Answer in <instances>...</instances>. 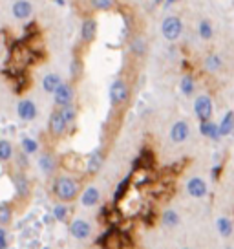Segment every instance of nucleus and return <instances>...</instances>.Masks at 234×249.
I'll return each instance as SVG.
<instances>
[{"label": "nucleus", "instance_id": "nucleus-5", "mask_svg": "<svg viewBox=\"0 0 234 249\" xmlns=\"http://www.w3.org/2000/svg\"><path fill=\"white\" fill-rule=\"evenodd\" d=\"M194 114L201 121H211L212 119V99L209 95H200L194 101Z\"/></svg>", "mask_w": 234, "mask_h": 249}, {"label": "nucleus", "instance_id": "nucleus-26", "mask_svg": "<svg viewBox=\"0 0 234 249\" xmlns=\"http://www.w3.org/2000/svg\"><path fill=\"white\" fill-rule=\"evenodd\" d=\"M13 158V145L8 140H0V161H9Z\"/></svg>", "mask_w": 234, "mask_h": 249}, {"label": "nucleus", "instance_id": "nucleus-35", "mask_svg": "<svg viewBox=\"0 0 234 249\" xmlns=\"http://www.w3.org/2000/svg\"><path fill=\"white\" fill-rule=\"evenodd\" d=\"M0 249H8V238L2 233H0Z\"/></svg>", "mask_w": 234, "mask_h": 249}, {"label": "nucleus", "instance_id": "nucleus-11", "mask_svg": "<svg viewBox=\"0 0 234 249\" xmlns=\"http://www.w3.org/2000/svg\"><path fill=\"white\" fill-rule=\"evenodd\" d=\"M13 17L18 18V20H26V18H30L33 13V4L30 0H15V4H13Z\"/></svg>", "mask_w": 234, "mask_h": 249}, {"label": "nucleus", "instance_id": "nucleus-9", "mask_svg": "<svg viewBox=\"0 0 234 249\" xmlns=\"http://www.w3.org/2000/svg\"><path fill=\"white\" fill-rule=\"evenodd\" d=\"M70 233L73 238H77V240H84L88 238L90 234H92V226L86 222V220H73L70 226Z\"/></svg>", "mask_w": 234, "mask_h": 249}, {"label": "nucleus", "instance_id": "nucleus-37", "mask_svg": "<svg viewBox=\"0 0 234 249\" xmlns=\"http://www.w3.org/2000/svg\"><path fill=\"white\" fill-rule=\"evenodd\" d=\"M55 2H57L59 6H64V0H55Z\"/></svg>", "mask_w": 234, "mask_h": 249}, {"label": "nucleus", "instance_id": "nucleus-21", "mask_svg": "<svg viewBox=\"0 0 234 249\" xmlns=\"http://www.w3.org/2000/svg\"><path fill=\"white\" fill-rule=\"evenodd\" d=\"M223 66V61H221V57L216 53H211L207 55V59H205V68L211 71V73H216Z\"/></svg>", "mask_w": 234, "mask_h": 249}, {"label": "nucleus", "instance_id": "nucleus-1", "mask_svg": "<svg viewBox=\"0 0 234 249\" xmlns=\"http://www.w3.org/2000/svg\"><path fill=\"white\" fill-rule=\"evenodd\" d=\"M53 196L63 203L73 202L79 196V183L70 176H59L53 181Z\"/></svg>", "mask_w": 234, "mask_h": 249}, {"label": "nucleus", "instance_id": "nucleus-12", "mask_svg": "<svg viewBox=\"0 0 234 249\" xmlns=\"http://www.w3.org/2000/svg\"><path fill=\"white\" fill-rule=\"evenodd\" d=\"M187 193L192 198H203V196L207 195V183H205V179L201 178H190L187 183Z\"/></svg>", "mask_w": 234, "mask_h": 249}, {"label": "nucleus", "instance_id": "nucleus-30", "mask_svg": "<svg viewBox=\"0 0 234 249\" xmlns=\"http://www.w3.org/2000/svg\"><path fill=\"white\" fill-rule=\"evenodd\" d=\"M130 48H132L134 55H145V52H147V42H145L143 37H135V39L132 40Z\"/></svg>", "mask_w": 234, "mask_h": 249}, {"label": "nucleus", "instance_id": "nucleus-39", "mask_svg": "<svg viewBox=\"0 0 234 249\" xmlns=\"http://www.w3.org/2000/svg\"><path fill=\"white\" fill-rule=\"evenodd\" d=\"M183 249H190V248H183Z\"/></svg>", "mask_w": 234, "mask_h": 249}, {"label": "nucleus", "instance_id": "nucleus-7", "mask_svg": "<svg viewBox=\"0 0 234 249\" xmlns=\"http://www.w3.org/2000/svg\"><path fill=\"white\" fill-rule=\"evenodd\" d=\"M190 136V126H188L187 121H176L170 128V140L174 143H183V141L188 140Z\"/></svg>", "mask_w": 234, "mask_h": 249}, {"label": "nucleus", "instance_id": "nucleus-34", "mask_svg": "<svg viewBox=\"0 0 234 249\" xmlns=\"http://www.w3.org/2000/svg\"><path fill=\"white\" fill-rule=\"evenodd\" d=\"M221 171H223V165H214L212 167V171H211V176L214 181H218L219 179V174H221Z\"/></svg>", "mask_w": 234, "mask_h": 249}, {"label": "nucleus", "instance_id": "nucleus-15", "mask_svg": "<svg viewBox=\"0 0 234 249\" xmlns=\"http://www.w3.org/2000/svg\"><path fill=\"white\" fill-rule=\"evenodd\" d=\"M102 163H104V152H102V148H97V150H94L92 154H90V158H88V172L90 174H95V172L101 171Z\"/></svg>", "mask_w": 234, "mask_h": 249}, {"label": "nucleus", "instance_id": "nucleus-33", "mask_svg": "<svg viewBox=\"0 0 234 249\" xmlns=\"http://www.w3.org/2000/svg\"><path fill=\"white\" fill-rule=\"evenodd\" d=\"M81 73H83V61L73 59V62H71V77H73V81H77L81 77Z\"/></svg>", "mask_w": 234, "mask_h": 249}, {"label": "nucleus", "instance_id": "nucleus-31", "mask_svg": "<svg viewBox=\"0 0 234 249\" xmlns=\"http://www.w3.org/2000/svg\"><path fill=\"white\" fill-rule=\"evenodd\" d=\"M92 6L99 11H110L116 8V0H92Z\"/></svg>", "mask_w": 234, "mask_h": 249}, {"label": "nucleus", "instance_id": "nucleus-22", "mask_svg": "<svg viewBox=\"0 0 234 249\" xmlns=\"http://www.w3.org/2000/svg\"><path fill=\"white\" fill-rule=\"evenodd\" d=\"M216 227H218V233L223 236V238H229L231 234H233V222L229 220V218L221 216L218 218V222H216Z\"/></svg>", "mask_w": 234, "mask_h": 249}, {"label": "nucleus", "instance_id": "nucleus-8", "mask_svg": "<svg viewBox=\"0 0 234 249\" xmlns=\"http://www.w3.org/2000/svg\"><path fill=\"white\" fill-rule=\"evenodd\" d=\"M17 114L22 121H33L37 117V105L30 99H22L17 105Z\"/></svg>", "mask_w": 234, "mask_h": 249}, {"label": "nucleus", "instance_id": "nucleus-32", "mask_svg": "<svg viewBox=\"0 0 234 249\" xmlns=\"http://www.w3.org/2000/svg\"><path fill=\"white\" fill-rule=\"evenodd\" d=\"M11 209H9L8 205H0V227H6L11 222Z\"/></svg>", "mask_w": 234, "mask_h": 249}, {"label": "nucleus", "instance_id": "nucleus-38", "mask_svg": "<svg viewBox=\"0 0 234 249\" xmlns=\"http://www.w3.org/2000/svg\"><path fill=\"white\" fill-rule=\"evenodd\" d=\"M161 2H163V0H154V4H161Z\"/></svg>", "mask_w": 234, "mask_h": 249}, {"label": "nucleus", "instance_id": "nucleus-4", "mask_svg": "<svg viewBox=\"0 0 234 249\" xmlns=\"http://www.w3.org/2000/svg\"><path fill=\"white\" fill-rule=\"evenodd\" d=\"M66 128H68V123H66V119L63 117L61 108L51 110V114L48 117V130H50V136H53V138H63L64 132H66Z\"/></svg>", "mask_w": 234, "mask_h": 249}, {"label": "nucleus", "instance_id": "nucleus-19", "mask_svg": "<svg viewBox=\"0 0 234 249\" xmlns=\"http://www.w3.org/2000/svg\"><path fill=\"white\" fill-rule=\"evenodd\" d=\"M161 222L167 227H178L180 226V213L176 209H167L161 216Z\"/></svg>", "mask_w": 234, "mask_h": 249}, {"label": "nucleus", "instance_id": "nucleus-27", "mask_svg": "<svg viewBox=\"0 0 234 249\" xmlns=\"http://www.w3.org/2000/svg\"><path fill=\"white\" fill-rule=\"evenodd\" d=\"M13 181H15L17 193H18V195L26 196L28 193H30V183H28V179H26V176H24V174H17Z\"/></svg>", "mask_w": 234, "mask_h": 249}, {"label": "nucleus", "instance_id": "nucleus-29", "mask_svg": "<svg viewBox=\"0 0 234 249\" xmlns=\"http://www.w3.org/2000/svg\"><path fill=\"white\" fill-rule=\"evenodd\" d=\"M68 214H70V211L66 207V203H57L53 207V216H55V220H59V222H66V220H68Z\"/></svg>", "mask_w": 234, "mask_h": 249}, {"label": "nucleus", "instance_id": "nucleus-28", "mask_svg": "<svg viewBox=\"0 0 234 249\" xmlns=\"http://www.w3.org/2000/svg\"><path fill=\"white\" fill-rule=\"evenodd\" d=\"M61 112H63V117L66 119V123L70 124L75 121V117H77V107L70 103V105H66V107H61Z\"/></svg>", "mask_w": 234, "mask_h": 249}, {"label": "nucleus", "instance_id": "nucleus-25", "mask_svg": "<svg viewBox=\"0 0 234 249\" xmlns=\"http://www.w3.org/2000/svg\"><path fill=\"white\" fill-rule=\"evenodd\" d=\"M180 88H181V92L185 93V95H192L194 93V88H196V83H194V79H192V75H183L180 81Z\"/></svg>", "mask_w": 234, "mask_h": 249}, {"label": "nucleus", "instance_id": "nucleus-16", "mask_svg": "<svg viewBox=\"0 0 234 249\" xmlns=\"http://www.w3.org/2000/svg\"><path fill=\"white\" fill-rule=\"evenodd\" d=\"M61 85H63V77L59 73H48L46 77L42 79V88L48 93H55Z\"/></svg>", "mask_w": 234, "mask_h": 249}, {"label": "nucleus", "instance_id": "nucleus-13", "mask_svg": "<svg viewBox=\"0 0 234 249\" xmlns=\"http://www.w3.org/2000/svg\"><path fill=\"white\" fill-rule=\"evenodd\" d=\"M200 132H201V136H205L207 140H212V141L221 140L219 124L214 123V121H201V123H200Z\"/></svg>", "mask_w": 234, "mask_h": 249}, {"label": "nucleus", "instance_id": "nucleus-20", "mask_svg": "<svg viewBox=\"0 0 234 249\" xmlns=\"http://www.w3.org/2000/svg\"><path fill=\"white\" fill-rule=\"evenodd\" d=\"M128 187H130V176H126L125 179H121V181L117 183L116 193H114V202L119 203L123 198H125V195L128 193Z\"/></svg>", "mask_w": 234, "mask_h": 249}, {"label": "nucleus", "instance_id": "nucleus-3", "mask_svg": "<svg viewBox=\"0 0 234 249\" xmlns=\"http://www.w3.org/2000/svg\"><path fill=\"white\" fill-rule=\"evenodd\" d=\"M161 33L167 40H178L183 33V22H181L180 17L170 15L167 17L161 24Z\"/></svg>", "mask_w": 234, "mask_h": 249}, {"label": "nucleus", "instance_id": "nucleus-14", "mask_svg": "<svg viewBox=\"0 0 234 249\" xmlns=\"http://www.w3.org/2000/svg\"><path fill=\"white\" fill-rule=\"evenodd\" d=\"M99 200H101V193H99L97 187H86L83 195H81V203L84 207H95L99 203Z\"/></svg>", "mask_w": 234, "mask_h": 249}, {"label": "nucleus", "instance_id": "nucleus-40", "mask_svg": "<svg viewBox=\"0 0 234 249\" xmlns=\"http://www.w3.org/2000/svg\"><path fill=\"white\" fill-rule=\"evenodd\" d=\"M44 249H50V248H44Z\"/></svg>", "mask_w": 234, "mask_h": 249}, {"label": "nucleus", "instance_id": "nucleus-2", "mask_svg": "<svg viewBox=\"0 0 234 249\" xmlns=\"http://www.w3.org/2000/svg\"><path fill=\"white\" fill-rule=\"evenodd\" d=\"M110 103L114 108H121L123 105L128 103V97H130V86L126 83L125 79H116L112 86H110L108 92Z\"/></svg>", "mask_w": 234, "mask_h": 249}, {"label": "nucleus", "instance_id": "nucleus-17", "mask_svg": "<svg viewBox=\"0 0 234 249\" xmlns=\"http://www.w3.org/2000/svg\"><path fill=\"white\" fill-rule=\"evenodd\" d=\"M39 167L44 174H51V172H55V169H57V160H55V156L51 154V152L42 154L39 158Z\"/></svg>", "mask_w": 234, "mask_h": 249}, {"label": "nucleus", "instance_id": "nucleus-10", "mask_svg": "<svg viewBox=\"0 0 234 249\" xmlns=\"http://www.w3.org/2000/svg\"><path fill=\"white\" fill-rule=\"evenodd\" d=\"M97 37V22L94 18H86L84 22L81 24V40L84 44H92Z\"/></svg>", "mask_w": 234, "mask_h": 249}, {"label": "nucleus", "instance_id": "nucleus-23", "mask_svg": "<svg viewBox=\"0 0 234 249\" xmlns=\"http://www.w3.org/2000/svg\"><path fill=\"white\" fill-rule=\"evenodd\" d=\"M198 33H200V37H201L203 40H211L212 35H214L212 24L209 22V20H205V18H203L201 22L198 24Z\"/></svg>", "mask_w": 234, "mask_h": 249}, {"label": "nucleus", "instance_id": "nucleus-18", "mask_svg": "<svg viewBox=\"0 0 234 249\" xmlns=\"http://www.w3.org/2000/svg\"><path fill=\"white\" fill-rule=\"evenodd\" d=\"M233 130H234V112L229 110V112H225V116L221 117V121H219V134L223 138V136H231Z\"/></svg>", "mask_w": 234, "mask_h": 249}, {"label": "nucleus", "instance_id": "nucleus-24", "mask_svg": "<svg viewBox=\"0 0 234 249\" xmlns=\"http://www.w3.org/2000/svg\"><path fill=\"white\" fill-rule=\"evenodd\" d=\"M20 147H22L24 154L32 156L39 150V143L33 140V138H28V136H26V138H22V141H20Z\"/></svg>", "mask_w": 234, "mask_h": 249}, {"label": "nucleus", "instance_id": "nucleus-36", "mask_svg": "<svg viewBox=\"0 0 234 249\" xmlns=\"http://www.w3.org/2000/svg\"><path fill=\"white\" fill-rule=\"evenodd\" d=\"M176 2H180V0H165L167 6H172V4H176Z\"/></svg>", "mask_w": 234, "mask_h": 249}, {"label": "nucleus", "instance_id": "nucleus-6", "mask_svg": "<svg viewBox=\"0 0 234 249\" xmlns=\"http://www.w3.org/2000/svg\"><path fill=\"white\" fill-rule=\"evenodd\" d=\"M73 95H75V88H73V85L71 83H64L63 85L57 88V92L53 93V99H55V105L61 108V107H66V105H70V103H73Z\"/></svg>", "mask_w": 234, "mask_h": 249}]
</instances>
